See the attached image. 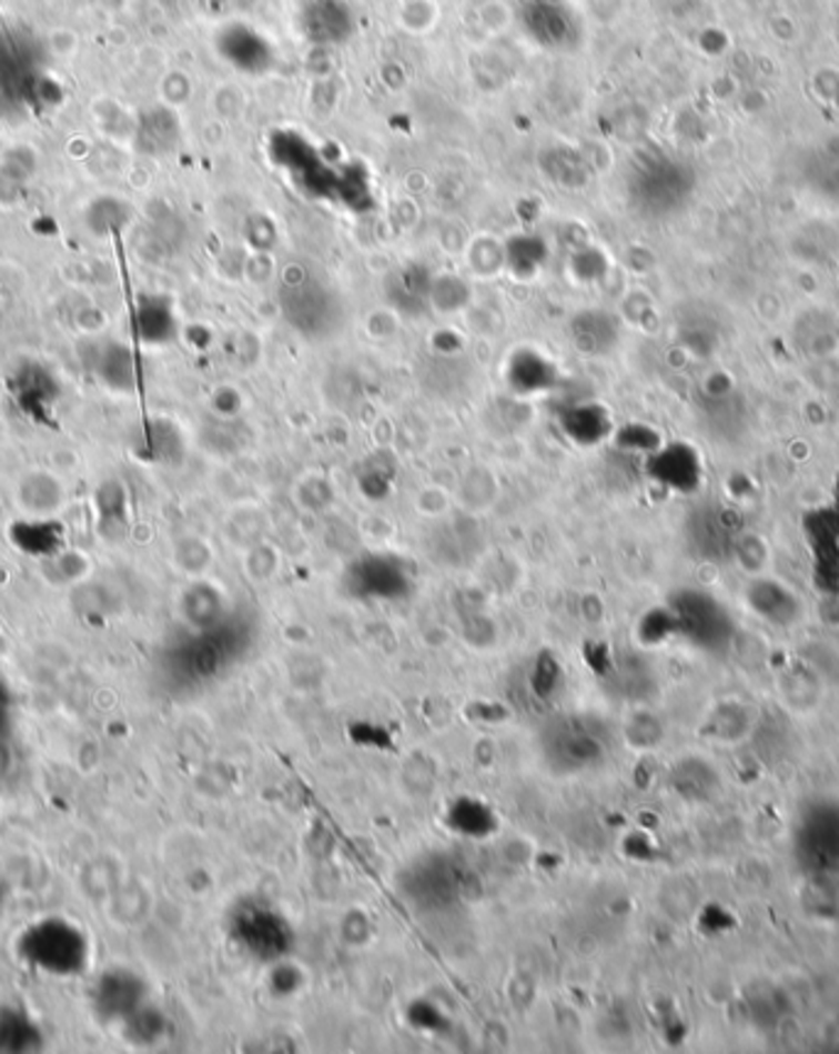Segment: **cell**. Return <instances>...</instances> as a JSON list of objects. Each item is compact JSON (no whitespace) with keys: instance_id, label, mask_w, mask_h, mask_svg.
<instances>
[{"instance_id":"11","label":"cell","mask_w":839,"mask_h":1054,"mask_svg":"<svg viewBox=\"0 0 839 1054\" xmlns=\"http://www.w3.org/2000/svg\"><path fill=\"white\" fill-rule=\"evenodd\" d=\"M138 330L140 340L148 344H168L178 332V320H174L170 305L153 298L138 310Z\"/></svg>"},{"instance_id":"4","label":"cell","mask_w":839,"mask_h":1054,"mask_svg":"<svg viewBox=\"0 0 839 1054\" xmlns=\"http://www.w3.org/2000/svg\"><path fill=\"white\" fill-rule=\"evenodd\" d=\"M93 374L101 381L103 389H109L119 396H128L138 387V369L133 350L125 342H109L97 352V362H93Z\"/></svg>"},{"instance_id":"9","label":"cell","mask_w":839,"mask_h":1054,"mask_svg":"<svg viewBox=\"0 0 839 1054\" xmlns=\"http://www.w3.org/2000/svg\"><path fill=\"white\" fill-rule=\"evenodd\" d=\"M563 428L575 443L589 448L609 433V421H606V413L599 409V403H577L565 411Z\"/></svg>"},{"instance_id":"15","label":"cell","mask_w":839,"mask_h":1054,"mask_svg":"<svg viewBox=\"0 0 839 1054\" xmlns=\"http://www.w3.org/2000/svg\"><path fill=\"white\" fill-rule=\"evenodd\" d=\"M543 243L540 241H530V247H528V239H518L516 243H513V247L508 249V259L511 263L516 265V271L520 269H535V265H540V259H543Z\"/></svg>"},{"instance_id":"14","label":"cell","mask_w":839,"mask_h":1054,"mask_svg":"<svg viewBox=\"0 0 839 1054\" xmlns=\"http://www.w3.org/2000/svg\"><path fill=\"white\" fill-rule=\"evenodd\" d=\"M737 559L741 563V568H746V571H749L751 575H759L764 571V565L768 561V549H766V541L759 539V536H744L739 543H737Z\"/></svg>"},{"instance_id":"1","label":"cell","mask_w":839,"mask_h":1054,"mask_svg":"<svg viewBox=\"0 0 839 1054\" xmlns=\"http://www.w3.org/2000/svg\"><path fill=\"white\" fill-rule=\"evenodd\" d=\"M280 305L287 315L290 324L307 338H326L332 330H336V305L332 303V295L324 291V285L314 281H297L287 283L283 295H280Z\"/></svg>"},{"instance_id":"5","label":"cell","mask_w":839,"mask_h":1054,"mask_svg":"<svg viewBox=\"0 0 839 1054\" xmlns=\"http://www.w3.org/2000/svg\"><path fill=\"white\" fill-rule=\"evenodd\" d=\"M18 502L34 516H47L64 504L67 490L60 474L52 470H30L18 480Z\"/></svg>"},{"instance_id":"6","label":"cell","mask_w":839,"mask_h":1054,"mask_svg":"<svg viewBox=\"0 0 839 1054\" xmlns=\"http://www.w3.org/2000/svg\"><path fill=\"white\" fill-rule=\"evenodd\" d=\"M526 28L545 48H563L575 38V20L557 0H533L526 10Z\"/></svg>"},{"instance_id":"7","label":"cell","mask_w":839,"mask_h":1054,"mask_svg":"<svg viewBox=\"0 0 839 1054\" xmlns=\"http://www.w3.org/2000/svg\"><path fill=\"white\" fill-rule=\"evenodd\" d=\"M221 52L229 57L231 64L246 69V72H265L273 62V50L267 40L246 28L229 30L221 38Z\"/></svg>"},{"instance_id":"8","label":"cell","mask_w":839,"mask_h":1054,"mask_svg":"<svg viewBox=\"0 0 839 1054\" xmlns=\"http://www.w3.org/2000/svg\"><path fill=\"white\" fill-rule=\"evenodd\" d=\"M508 381L518 393H540V391L553 389L555 369L543 354L523 350L513 357V364L508 369Z\"/></svg>"},{"instance_id":"17","label":"cell","mask_w":839,"mask_h":1054,"mask_svg":"<svg viewBox=\"0 0 839 1054\" xmlns=\"http://www.w3.org/2000/svg\"><path fill=\"white\" fill-rule=\"evenodd\" d=\"M212 409L216 415H221V419H233V415L241 411V396L229 387L219 389L212 399Z\"/></svg>"},{"instance_id":"10","label":"cell","mask_w":839,"mask_h":1054,"mask_svg":"<svg viewBox=\"0 0 839 1054\" xmlns=\"http://www.w3.org/2000/svg\"><path fill=\"white\" fill-rule=\"evenodd\" d=\"M429 288H433V281H427L423 271H417V265H407L391 278L388 298L398 310L417 312L429 300Z\"/></svg>"},{"instance_id":"16","label":"cell","mask_w":839,"mask_h":1054,"mask_svg":"<svg viewBox=\"0 0 839 1054\" xmlns=\"http://www.w3.org/2000/svg\"><path fill=\"white\" fill-rule=\"evenodd\" d=\"M72 322H74V328H77L81 334H87V338H93V334H99V332L107 330L109 318H107V312H103L101 308H97V305H84V308H77Z\"/></svg>"},{"instance_id":"18","label":"cell","mask_w":839,"mask_h":1054,"mask_svg":"<svg viewBox=\"0 0 839 1054\" xmlns=\"http://www.w3.org/2000/svg\"><path fill=\"white\" fill-rule=\"evenodd\" d=\"M835 334H837V342H839V320L835 322Z\"/></svg>"},{"instance_id":"13","label":"cell","mask_w":839,"mask_h":1054,"mask_svg":"<svg viewBox=\"0 0 839 1054\" xmlns=\"http://www.w3.org/2000/svg\"><path fill=\"white\" fill-rule=\"evenodd\" d=\"M545 165H559L563 170L555 172L553 180L555 182H563V184H569V188H575V184H582L587 178V170H585V162L579 160L577 153H573V150H567V148H555L550 155L545 158Z\"/></svg>"},{"instance_id":"3","label":"cell","mask_w":839,"mask_h":1054,"mask_svg":"<svg viewBox=\"0 0 839 1054\" xmlns=\"http://www.w3.org/2000/svg\"><path fill=\"white\" fill-rule=\"evenodd\" d=\"M569 340L582 354L602 357L619 342V322L604 310H585L569 322Z\"/></svg>"},{"instance_id":"2","label":"cell","mask_w":839,"mask_h":1054,"mask_svg":"<svg viewBox=\"0 0 839 1054\" xmlns=\"http://www.w3.org/2000/svg\"><path fill=\"white\" fill-rule=\"evenodd\" d=\"M302 32L314 44H340L354 30V18L342 0H312L302 10Z\"/></svg>"},{"instance_id":"12","label":"cell","mask_w":839,"mask_h":1054,"mask_svg":"<svg viewBox=\"0 0 839 1054\" xmlns=\"http://www.w3.org/2000/svg\"><path fill=\"white\" fill-rule=\"evenodd\" d=\"M469 298V291H466V283H462L459 278L445 275L439 281H433V288H429V300L437 305L442 312H457Z\"/></svg>"}]
</instances>
